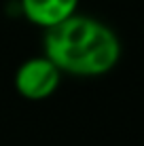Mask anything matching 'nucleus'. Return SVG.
<instances>
[{
  "label": "nucleus",
  "mask_w": 144,
  "mask_h": 146,
  "mask_svg": "<svg viewBox=\"0 0 144 146\" xmlns=\"http://www.w3.org/2000/svg\"><path fill=\"white\" fill-rule=\"evenodd\" d=\"M42 32V53L57 64L64 76H106L121 62L123 44L119 34L93 15L76 11Z\"/></svg>",
  "instance_id": "nucleus-1"
},
{
  "label": "nucleus",
  "mask_w": 144,
  "mask_h": 146,
  "mask_svg": "<svg viewBox=\"0 0 144 146\" xmlns=\"http://www.w3.org/2000/svg\"><path fill=\"white\" fill-rule=\"evenodd\" d=\"M62 78H64V72L57 68V64L42 53V55L28 57L26 62L19 64L13 76V85H15V91L23 100L42 102L59 89Z\"/></svg>",
  "instance_id": "nucleus-2"
},
{
  "label": "nucleus",
  "mask_w": 144,
  "mask_h": 146,
  "mask_svg": "<svg viewBox=\"0 0 144 146\" xmlns=\"http://www.w3.org/2000/svg\"><path fill=\"white\" fill-rule=\"evenodd\" d=\"M17 7L23 19L47 30L74 15L81 7V0H17Z\"/></svg>",
  "instance_id": "nucleus-3"
}]
</instances>
